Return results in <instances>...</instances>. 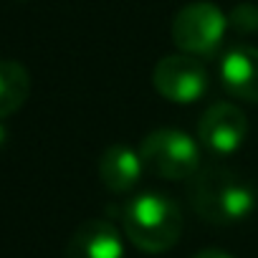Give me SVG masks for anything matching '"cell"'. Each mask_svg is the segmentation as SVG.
Masks as SVG:
<instances>
[{"label":"cell","mask_w":258,"mask_h":258,"mask_svg":"<svg viewBox=\"0 0 258 258\" xmlns=\"http://www.w3.org/2000/svg\"><path fill=\"white\" fill-rule=\"evenodd\" d=\"M225 28H228L225 13L208 0H198V3L185 6L175 16L172 41L180 51L190 56H208L220 46Z\"/></svg>","instance_id":"cell-4"},{"label":"cell","mask_w":258,"mask_h":258,"mask_svg":"<svg viewBox=\"0 0 258 258\" xmlns=\"http://www.w3.org/2000/svg\"><path fill=\"white\" fill-rule=\"evenodd\" d=\"M187 198L192 210L213 225H235L255 208V187L243 175L220 165L200 167L190 177Z\"/></svg>","instance_id":"cell-1"},{"label":"cell","mask_w":258,"mask_h":258,"mask_svg":"<svg viewBox=\"0 0 258 258\" xmlns=\"http://www.w3.org/2000/svg\"><path fill=\"white\" fill-rule=\"evenodd\" d=\"M248 135V119L230 101L210 104L198 121V140L213 155H233Z\"/></svg>","instance_id":"cell-6"},{"label":"cell","mask_w":258,"mask_h":258,"mask_svg":"<svg viewBox=\"0 0 258 258\" xmlns=\"http://www.w3.org/2000/svg\"><path fill=\"white\" fill-rule=\"evenodd\" d=\"M192 258H233V255L220 250V248H205V250H198Z\"/></svg>","instance_id":"cell-11"},{"label":"cell","mask_w":258,"mask_h":258,"mask_svg":"<svg viewBox=\"0 0 258 258\" xmlns=\"http://www.w3.org/2000/svg\"><path fill=\"white\" fill-rule=\"evenodd\" d=\"M142 157L129 145L116 142L104 150L99 160V177L109 192H129L135 190L140 177H142Z\"/></svg>","instance_id":"cell-9"},{"label":"cell","mask_w":258,"mask_h":258,"mask_svg":"<svg viewBox=\"0 0 258 258\" xmlns=\"http://www.w3.org/2000/svg\"><path fill=\"white\" fill-rule=\"evenodd\" d=\"M124 235L145 253H165L182 235V210L165 192H140L121 208Z\"/></svg>","instance_id":"cell-2"},{"label":"cell","mask_w":258,"mask_h":258,"mask_svg":"<svg viewBox=\"0 0 258 258\" xmlns=\"http://www.w3.org/2000/svg\"><path fill=\"white\" fill-rule=\"evenodd\" d=\"M66 258H124L119 230L109 220L81 223L66 243Z\"/></svg>","instance_id":"cell-7"},{"label":"cell","mask_w":258,"mask_h":258,"mask_svg":"<svg viewBox=\"0 0 258 258\" xmlns=\"http://www.w3.org/2000/svg\"><path fill=\"white\" fill-rule=\"evenodd\" d=\"M142 165L165 180H190L200 170V150L180 129H155L140 145Z\"/></svg>","instance_id":"cell-3"},{"label":"cell","mask_w":258,"mask_h":258,"mask_svg":"<svg viewBox=\"0 0 258 258\" xmlns=\"http://www.w3.org/2000/svg\"><path fill=\"white\" fill-rule=\"evenodd\" d=\"M31 94V74L18 61H0V119L16 114Z\"/></svg>","instance_id":"cell-10"},{"label":"cell","mask_w":258,"mask_h":258,"mask_svg":"<svg viewBox=\"0 0 258 258\" xmlns=\"http://www.w3.org/2000/svg\"><path fill=\"white\" fill-rule=\"evenodd\" d=\"M208 69L190 53L165 56L152 71V86L175 104H192L208 91Z\"/></svg>","instance_id":"cell-5"},{"label":"cell","mask_w":258,"mask_h":258,"mask_svg":"<svg viewBox=\"0 0 258 258\" xmlns=\"http://www.w3.org/2000/svg\"><path fill=\"white\" fill-rule=\"evenodd\" d=\"M6 137H8V132H6V126L0 124V147H3V142H6Z\"/></svg>","instance_id":"cell-12"},{"label":"cell","mask_w":258,"mask_h":258,"mask_svg":"<svg viewBox=\"0 0 258 258\" xmlns=\"http://www.w3.org/2000/svg\"><path fill=\"white\" fill-rule=\"evenodd\" d=\"M220 81L235 99L258 104V48L238 46L220 61Z\"/></svg>","instance_id":"cell-8"}]
</instances>
